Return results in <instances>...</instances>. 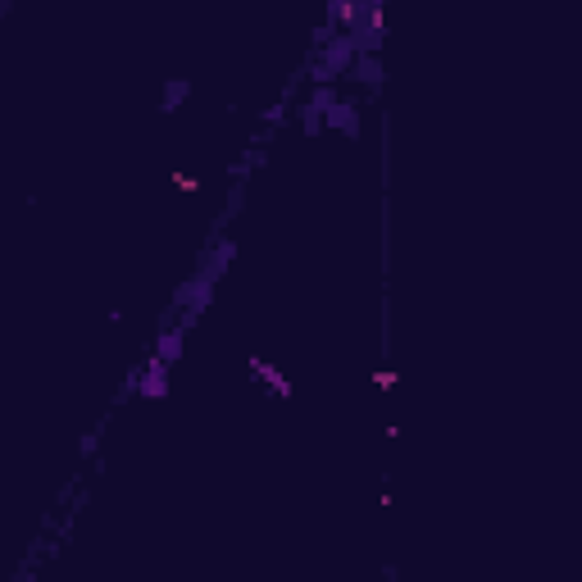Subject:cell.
<instances>
[]
</instances>
